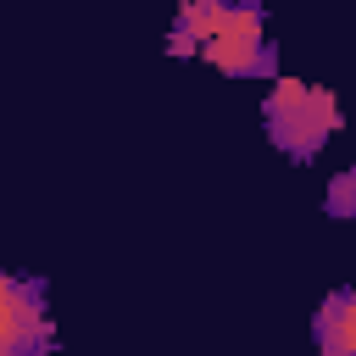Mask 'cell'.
I'll return each instance as SVG.
<instances>
[{
	"label": "cell",
	"mask_w": 356,
	"mask_h": 356,
	"mask_svg": "<svg viewBox=\"0 0 356 356\" xmlns=\"http://www.w3.org/2000/svg\"><path fill=\"white\" fill-rule=\"evenodd\" d=\"M261 128L273 139L278 156L289 161H312L323 156V145L339 134V100L323 83H300V78H273L267 100H261Z\"/></svg>",
	"instance_id": "6da1fadb"
},
{
	"label": "cell",
	"mask_w": 356,
	"mask_h": 356,
	"mask_svg": "<svg viewBox=\"0 0 356 356\" xmlns=\"http://www.w3.org/2000/svg\"><path fill=\"white\" fill-rule=\"evenodd\" d=\"M200 61H211L222 78H278V44L267 39V6L261 0H228L211 39L200 44Z\"/></svg>",
	"instance_id": "7a4b0ae2"
},
{
	"label": "cell",
	"mask_w": 356,
	"mask_h": 356,
	"mask_svg": "<svg viewBox=\"0 0 356 356\" xmlns=\"http://www.w3.org/2000/svg\"><path fill=\"white\" fill-rule=\"evenodd\" d=\"M0 356H56L50 289L0 267Z\"/></svg>",
	"instance_id": "3957f363"
},
{
	"label": "cell",
	"mask_w": 356,
	"mask_h": 356,
	"mask_svg": "<svg viewBox=\"0 0 356 356\" xmlns=\"http://www.w3.org/2000/svg\"><path fill=\"white\" fill-rule=\"evenodd\" d=\"M312 339H317V356H356V284L323 295L312 317Z\"/></svg>",
	"instance_id": "277c9868"
},
{
	"label": "cell",
	"mask_w": 356,
	"mask_h": 356,
	"mask_svg": "<svg viewBox=\"0 0 356 356\" xmlns=\"http://www.w3.org/2000/svg\"><path fill=\"white\" fill-rule=\"evenodd\" d=\"M228 0H184L172 28H167V56H200V44L211 39L217 17H222Z\"/></svg>",
	"instance_id": "5b68a950"
},
{
	"label": "cell",
	"mask_w": 356,
	"mask_h": 356,
	"mask_svg": "<svg viewBox=\"0 0 356 356\" xmlns=\"http://www.w3.org/2000/svg\"><path fill=\"white\" fill-rule=\"evenodd\" d=\"M323 211H328V217H339V222H350V217H356V167H345V172H334V178H328V189H323Z\"/></svg>",
	"instance_id": "8992f818"
}]
</instances>
